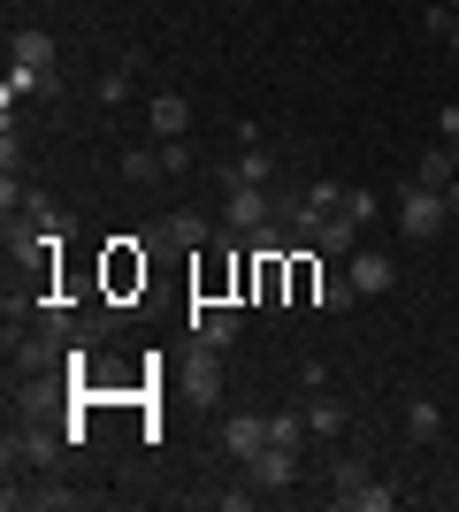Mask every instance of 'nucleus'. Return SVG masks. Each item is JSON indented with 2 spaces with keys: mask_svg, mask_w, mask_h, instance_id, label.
Here are the masks:
<instances>
[{
  "mask_svg": "<svg viewBox=\"0 0 459 512\" xmlns=\"http://www.w3.org/2000/svg\"><path fill=\"white\" fill-rule=\"evenodd\" d=\"M153 237H169V245H192V253H199L215 230H207V214H199V207H176V214H161V230H153Z\"/></svg>",
  "mask_w": 459,
  "mask_h": 512,
  "instance_id": "obj_11",
  "label": "nucleus"
},
{
  "mask_svg": "<svg viewBox=\"0 0 459 512\" xmlns=\"http://www.w3.org/2000/svg\"><path fill=\"white\" fill-rule=\"evenodd\" d=\"M8 62L16 69H54V31H16V39H8Z\"/></svg>",
  "mask_w": 459,
  "mask_h": 512,
  "instance_id": "obj_13",
  "label": "nucleus"
},
{
  "mask_svg": "<svg viewBox=\"0 0 459 512\" xmlns=\"http://www.w3.org/2000/svg\"><path fill=\"white\" fill-rule=\"evenodd\" d=\"M222 230L261 237L268 230V184H230V192H222Z\"/></svg>",
  "mask_w": 459,
  "mask_h": 512,
  "instance_id": "obj_1",
  "label": "nucleus"
},
{
  "mask_svg": "<svg viewBox=\"0 0 459 512\" xmlns=\"http://www.w3.org/2000/svg\"><path fill=\"white\" fill-rule=\"evenodd\" d=\"M406 436H414V444H437V436H444L437 398H406Z\"/></svg>",
  "mask_w": 459,
  "mask_h": 512,
  "instance_id": "obj_16",
  "label": "nucleus"
},
{
  "mask_svg": "<svg viewBox=\"0 0 459 512\" xmlns=\"http://www.w3.org/2000/svg\"><path fill=\"white\" fill-rule=\"evenodd\" d=\"M437 130H444V146H459V100H452V107L437 115Z\"/></svg>",
  "mask_w": 459,
  "mask_h": 512,
  "instance_id": "obj_27",
  "label": "nucleus"
},
{
  "mask_svg": "<svg viewBox=\"0 0 459 512\" xmlns=\"http://www.w3.org/2000/svg\"><path fill=\"white\" fill-rule=\"evenodd\" d=\"M153 176H169L161 169V146H131L123 153V184H153Z\"/></svg>",
  "mask_w": 459,
  "mask_h": 512,
  "instance_id": "obj_18",
  "label": "nucleus"
},
{
  "mask_svg": "<svg viewBox=\"0 0 459 512\" xmlns=\"http://www.w3.org/2000/svg\"><path fill=\"white\" fill-rule=\"evenodd\" d=\"M131 62H138V54H123V62L100 77V107H123V100H131Z\"/></svg>",
  "mask_w": 459,
  "mask_h": 512,
  "instance_id": "obj_22",
  "label": "nucleus"
},
{
  "mask_svg": "<svg viewBox=\"0 0 459 512\" xmlns=\"http://www.w3.org/2000/svg\"><path fill=\"white\" fill-rule=\"evenodd\" d=\"M452 176H459V146H452Z\"/></svg>",
  "mask_w": 459,
  "mask_h": 512,
  "instance_id": "obj_30",
  "label": "nucleus"
},
{
  "mask_svg": "<svg viewBox=\"0 0 459 512\" xmlns=\"http://www.w3.org/2000/svg\"><path fill=\"white\" fill-rule=\"evenodd\" d=\"M414 184L444 192V184H452V146H429V153H421V176H414Z\"/></svg>",
  "mask_w": 459,
  "mask_h": 512,
  "instance_id": "obj_21",
  "label": "nucleus"
},
{
  "mask_svg": "<svg viewBox=\"0 0 459 512\" xmlns=\"http://www.w3.org/2000/svg\"><path fill=\"white\" fill-rule=\"evenodd\" d=\"M337 505H345V512H391L398 490H391V482H360V490H345Z\"/></svg>",
  "mask_w": 459,
  "mask_h": 512,
  "instance_id": "obj_17",
  "label": "nucleus"
},
{
  "mask_svg": "<svg viewBox=\"0 0 459 512\" xmlns=\"http://www.w3.org/2000/svg\"><path fill=\"white\" fill-rule=\"evenodd\" d=\"M306 428H314V436H322V444H329V436H345V428H352V413L337 406L329 390H314V398H306Z\"/></svg>",
  "mask_w": 459,
  "mask_h": 512,
  "instance_id": "obj_12",
  "label": "nucleus"
},
{
  "mask_svg": "<svg viewBox=\"0 0 459 512\" xmlns=\"http://www.w3.org/2000/svg\"><path fill=\"white\" fill-rule=\"evenodd\" d=\"M444 192H429V184H406V199H398V230L414 237V245H429V237L444 230Z\"/></svg>",
  "mask_w": 459,
  "mask_h": 512,
  "instance_id": "obj_2",
  "label": "nucleus"
},
{
  "mask_svg": "<svg viewBox=\"0 0 459 512\" xmlns=\"http://www.w3.org/2000/svg\"><path fill=\"white\" fill-rule=\"evenodd\" d=\"M306 436H314V428H306V406L299 413H268V444H291V451H299Z\"/></svg>",
  "mask_w": 459,
  "mask_h": 512,
  "instance_id": "obj_20",
  "label": "nucleus"
},
{
  "mask_svg": "<svg viewBox=\"0 0 459 512\" xmlns=\"http://www.w3.org/2000/svg\"><path fill=\"white\" fill-rule=\"evenodd\" d=\"M299 482V451L291 444H268L261 459H253V490H291Z\"/></svg>",
  "mask_w": 459,
  "mask_h": 512,
  "instance_id": "obj_9",
  "label": "nucleus"
},
{
  "mask_svg": "<svg viewBox=\"0 0 459 512\" xmlns=\"http://www.w3.org/2000/svg\"><path fill=\"white\" fill-rule=\"evenodd\" d=\"M161 169H169V176H192V146H184V138H161Z\"/></svg>",
  "mask_w": 459,
  "mask_h": 512,
  "instance_id": "obj_26",
  "label": "nucleus"
},
{
  "mask_svg": "<svg viewBox=\"0 0 459 512\" xmlns=\"http://www.w3.org/2000/svg\"><path fill=\"white\" fill-rule=\"evenodd\" d=\"M131 283H146V260L131 253V237H115V253H108V291H115V299H123Z\"/></svg>",
  "mask_w": 459,
  "mask_h": 512,
  "instance_id": "obj_14",
  "label": "nucleus"
},
{
  "mask_svg": "<svg viewBox=\"0 0 459 512\" xmlns=\"http://www.w3.org/2000/svg\"><path fill=\"white\" fill-rule=\"evenodd\" d=\"M444 8H452V16H459V0H444Z\"/></svg>",
  "mask_w": 459,
  "mask_h": 512,
  "instance_id": "obj_31",
  "label": "nucleus"
},
{
  "mask_svg": "<svg viewBox=\"0 0 459 512\" xmlns=\"http://www.w3.org/2000/svg\"><path fill=\"white\" fill-rule=\"evenodd\" d=\"M345 276H352V291H360V299H383V291L398 283V260H391V253H352Z\"/></svg>",
  "mask_w": 459,
  "mask_h": 512,
  "instance_id": "obj_6",
  "label": "nucleus"
},
{
  "mask_svg": "<svg viewBox=\"0 0 459 512\" xmlns=\"http://www.w3.org/2000/svg\"><path fill=\"white\" fill-rule=\"evenodd\" d=\"M184 398H192V406H215L222 398V352L199 344V337H192V360H184Z\"/></svg>",
  "mask_w": 459,
  "mask_h": 512,
  "instance_id": "obj_4",
  "label": "nucleus"
},
{
  "mask_svg": "<svg viewBox=\"0 0 459 512\" xmlns=\"http://www.w3.org/2000/svg\"><path fill=\"white\" fill-rule=\"evenodd\" d=\"M192 337L215 344V352H230V344L245 337V314H238L230 299H199V306H192Z\"/></svg>",
  "mask_w": 459,
  "mask_h": 512,
  "instance_id": "obj_3",
  "label": "nucleus"
},
{
  "mask_svg": "<svg viewBox=\"0 0 459 512\" xmlns=\"http://www.w3.org/2000/svg\"><path fill=\"white\" fill-rule=\"evenodd\" d=\"M360 482H368V467H360V459H337V467H329V490H337V497L360 490Z\"/></svg>",
  "mask_w": 459,
  "mask_h": 512,
  "instance_id": "obj_25",
  "label": "nucleus"
},
{
  "mask_svg": "<svg viewBox=\"0 0 459 512\" xmlns=\"http://www.w3.org/2000/svg\"><path fill=\"white\" fill-rule=\"evenodd\" d=\"M452 54H459V23H452Z\"/></svg>",
  "mask_w": 459,
  "mask_h": 512,
  "instance_id": "obj_29",
  "label": "nucleus"
},
{
  "mask_svg": "<svg viewBox=\"0 0 459 512\" xmlns=\"http://www.w3.org/2000/svg\"><path fill=\"white\" fill-rule=\"evenodd\" d=\"M314 299H322V268H314V260H291V306H314Z\"/></svg>",
  "mask_w": 459,
  "mask_h": 512,
  "instance_id": "obj_19",
  "label": "nucleus"
},
{
  "mask_svg": "<svg viewBox=\"0 0 459 512\" xmlns=\"http://www.w3.org/2000/svg\"><path fill=\"white\" fill-rule=\"evenodd\" d=\"M345 192H352V184H306V207H314V214H337V207H345Z\"/></svg>",
  "mask_w": 459,
  "mask_h": 512,
  "instance_id": "obj_24",
  "label": "nucleus"
},
{
  "mask_svg": "<svg viewBox=\"0 0 459 512\" xmlns=\"http://www.w3.org/2000/svg\"><path fill=\"white\" fill-rule=\"evenodd\" d=\"M222 451L253 467V459L268 451V421H261V413H238V421H222Z\"/></svg>",
  "mask_w": 459,
  "mask_h": 512,
  "instance_id": "obj_7",
  "label": "nucleus"
},
{
  "mask_svg": "<svg viewBox=\"0 0 459 512\" xmlns=\"http://www.w3.org/2000/svg\"><path fill=\"white\" fill-rule=\"evenodd\" d=\"M146 130H153V138H184V130H192V100H184V92H153Z\"/></svg>",
  "mask_w": 459,
  "mask_h": 512,
  "instance_id": "obj_8",
  "label": "nucleus"
},
{
  "mask_svg": "<svg viewBox=\"0 0 459 512\" xmlns=\"http://www.w3.org/2000/svg\"><path fill=\"white\" fill-rule=\"evenodd\" d=\"M444 207H452V214H459V176H452V184H444Z\"/></svg>",
  "mask_w": 459,
  "mask_h": 512,
  "instance_id": "obj_28",
  "label": "nucleus"
},
{
  "mask_svg": "<svg viewBox=\"0 0 459 512\" xmlns=\"http://www.w3.org/2000/svg\"><path fill=\"white\" fill-rule=\"evenodd\" d=\"M54 451H62V436H46V428H8V444H0V459H8V474L16 467H54Z\"/></svg>",
  "mask_w": 459,
  "mask_h": 512,
  "instance_id": "obj_5",
  "label": "nucleus"
},
{
  "mask_svg": "<svg viewBox=\"0 0 459 512\" xmlns=\"http://www.w3.org/2000/svg\"><path fill=\"white\" fill-rule=\"evenodd\" d=\"M268 169H276V161H268V153H261V146H245V153H238V161H222V169H215V176H222V184H268Z\"/></svg>",
  "mask_w": 459,
  "mask_h": 512,
  "instance_id": "obj_15",
  "label": "nucleus"
},
{
  "mask_svg": "<svg viewBox=\"0 0 459 512\" xmlns=\"http://www.w3.org/2000/svg\"><path fill=\"white\" fill-rule=\"evenodd\" d=\"M314 253H329V260H352V253H360V222H352L345 207H337V214H322V230H314Z\"/></svg>",
  "mask_w": 459,
  "mask_h": 512,
  "instance_id": "obj_10",
  "label": "nucleus"
},
{
  "mask_svg": "<svg viewBox=\"0 0 459 512\" xmlns=\"http://www.w3.org/2000/svg\"><path fill=\"white\" fill-rule=\"evenodd\" d=\"M322 314H345V306H360V291H352V276H322Z\"/></svg>",
  "mask_w": 459,
  "mask_h": 512,
  "instance_id": "obj_23",
  "label": "nucleus"
}]
</instances>
